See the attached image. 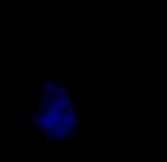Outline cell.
Returning a JSON list of instances; mask_svg holds the SVG:
<instances>
[{
	"instance_id": "cell-1",
	"label": "cell",
	"mask_w": 167,
	"mask_h": 162,
	"mask_svg": "<svg viewBox=\"0 0 167 162\" xmlns=\"http://www.w3.org/2000/svg\"><path fill=\"white\" fill-rule=\"evenodd\" d=\"M38 127L44 130L45 138L47 136L62 138L72 131V125H75L72 108L67 100L65 102L60 96L52 105L41 108L38 111Z\"/></svg>"
}]
</instances>
